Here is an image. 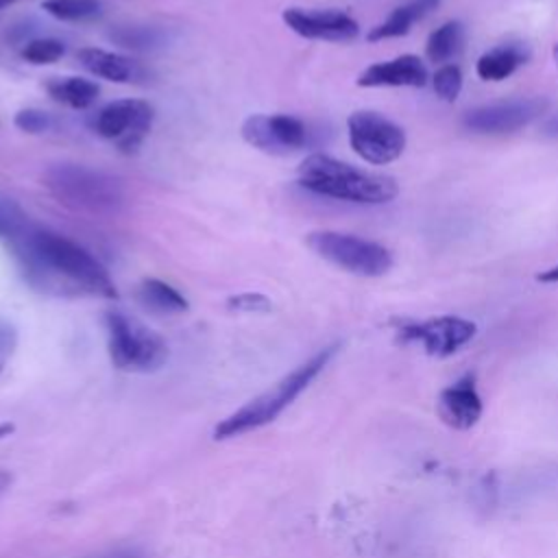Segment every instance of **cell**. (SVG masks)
Returning <instances> with one entry per match:
<instances>
[{
  "label": "cell",
  "instance_id": "1",
  "mask_svg": "<svg viewBox=\"0 0 558 558\" xmlns=\"http://www.w3.org/2000/svg\"><path fill=\"white\" fill-rule=\"evenodd\" d=\"M9 246L26 283L39 292L54 296H118L109 270L87 248L52 229L31 222Z\"/></svg>",
  "mask_w": 558,
  "mask_h": 558
},
{
  "label": "cell",
  "instance_id": "2",
  "mask_svg": "<svg viewBox=\"0 0 558 558\" xmlns=\"http://www.w3.org/2000/svg\"><path fill=\"white\" fill-rule=\"evenodd\" d=\"M299 183L312 194L357 205L390 203L399 194L392 177L360 170L325 153H312L301 161Z\"/></svg>",
  "mask_w": 558,
  "mask_h": 558
},
{
  "label": "cell",
  "instance_id": "3",
  "mask_svg": "<svg viewBox=\"0 0 558 558\" xmlns=\"http://www.w3.org/2000/svg\"><path fill=\"white\" fill-rule=\"evenodd\" d=\"M336 351H338V344H329L318 353H314L301 366H296L286 377H281L272 388L264 390L262 395L244 403L240 410L222 418L214 429V438L216 440L233 438L275 421L320 375V371L329 364Z\"/></svg>",
  "mask_w": 558,
  "mask_h": 558
},
{
  "label": "cell",
  "instance_id": "4",
  "mask_svg": "<svg viewBox=\"0 0 558 558\" xmlns=\"http://www.w3.org/2000/svg\"><path fill=\"white\" fill-rule=\"evenodd\" d=\"M46 190L65 207L87 214H111L122 205V185L116 177L81 163H57L44 174Z\"/></svg>",
  "mask_w": 558,
  "mask_h": 558
},
{
  "label": "cell",
  "instance_id": "5",
  "mask_svg": "<svg viewBox=\"0 0 558 558\" xmlns=\"http://www.w3.org/2000/svg\"><path fill=\"white\" fill-rule=\"evenodd\" d=\"M107 349L116 368L126 373H153L168 360L166 340L137 318L109 310L105 314Z\"/></svg>",
  "mask_w": 558,
  "mask_h": 558
},
{
  "label": "cell",
  "instance_id": "6",
  "mask_svg": "<svg viewBox=\"0 0 558 558\" xmlns=\"http://www.w3.org/2000/svg\"><path fill=\"white\" fill-rule=\"evenodd\" d=\"M305 244L320 259L357 277H381L392 268V255L384 244L353 233L320 229L307 233Z\"/></svg>",
  "mask_w": 558,
  "mask_h": 558
},
{
  "label": "cell",
  "instance_id": "7",
  "mask_svg": "<svg viewBox=\"0 0 558 558\" xmlns=\"http://www.w3.org/2000/svg\"><path fill=\"white\" fill-rule=\"evenodd\" d=\"M155 109L150 102L140 98H120L100 107L89 126L96 135L118 146L122 153H135L144 137L150 133Z\"/></svg>",
  "mask_w": 558,
  "mask_h": 558
},
{
  "label": "cell",
  "instance_id": "8",
  "mask_svg": "<svg viewBox=\"0 0 558 558\" xmlns=\"http://www.w3.org/2000/svg\"><path fill=\"white\" fill-rule=\"evenodd\" d=\"M353 153L373 166H384L405 150V131L377 111H353L347 120Z\"/></svg>",
  "mask_w": 558,
  "mask_h": 558
},
{
  "label": "cell",
  "instance_id": "9",
  "mask_svg": "<svg viewBox=\"0 0 558 558\" xmlns=\"http://www.w3.org/2000/svg\"><path fill=\"white\" fill-rule=\"evenodd\" d=\"M392 325L401 342L421 344L427 355H436V357L453 355L464 344H469L477 331L473 320L453 316V314L434 316L425 320L401 318V320H395Z\"/></svg>",
  "mask_w": 558,
  "mask_h": 558
},
{
  "label": "cell",
  "instance_id": "10",
  "mask_svg": "<svg viewBox=\"0 0 558 558\" xmlns=\"http://www.w3.org/2000/svg\"><path fill=\"white\" fill-rule=\"evenodd\" d=\"M549 107L547 98H512L475 107L462 116V126L480 135L514 133L538 120Z\"/></svg>",
  "mask_w": 558,
  "mask_h": 558
},
{
  "label": "cell",
  "instance_id": "11",
  "mask_svg": "<svg viewBox=\"0 0 558 558\" xmlns=\"http://www.w3.org/2000/svg\"><path fill=\"white\" fill-rule=\"evenodd\" d=\"M242 137L248 146L270 153L286 155L301 150L310 142V131L303 120L288 113H253L242 124Z\"/></svg>",
  "mask_w": 558,
  "mask_h": 558
},
{
  "label": "cell",
  "instance_id": "12",
  "mask_svg": "<svg viewBox=\"0 0 558 558\" xmlns=\"http://www.w3.org/2000/svg\"><path fill=\"white\" fill-rule=\"evenodd\" d=\"M283 24L303 39L316 41H353L360 35V24L338 9H301L283 11Z\"/></svg>",
  "mask_w": 558,
  "mask_h": 558
},
{
  "label": "cell",
  "instance_id": "13",
  "mask_svg": "<svg viewBox=\"0 0 558 558\" xmlns=\"http://www.w3.org/2000/svg\"><path fill=\"white\" fill-rule=\"evenodd\" d=\"M438 410L442 421L453 429H469L482 416V397L477 392L475 375L466 373L440 392Z\"/></svg>",
  "mask_w": 558,
  "mask_h": 558
},
{
  "label": "cell",
  "instance_id": "14",
  "mask_svg": "<svg viewBox=\"0 0 558 558\" xmlns=\"http://www.w3.org/2000/svg\"><path fill=\"white\" fill-rule=\"evenodd\" d=\"M427 68L416 54H401L390 61H379L360 72V87H425Z\"/></svg>",
  "mask_w": 558,
  "mask_h": 558
},
{
  "label": "cell",
  "instance_id": "15",
  "mask_svg": "<svg viewBox=\"0 0 558 558\" xmlns=\"http://www.w3.org/2000/svg\"><path fill=\"white\" fill-rule=\"evenodd\" d=\"M76 59L89 74L111 83H133L142 74L137 61L105 48H81L76 52Z\"/></svg>",
  "mask_w": 558,
  "mask_h": 558
},
{
  "label": "cell",
  "instance_id": "16",
  "mask_svg": "<svg viewBox=\"0 0 558 558\" xmlns=\"http://www.w3.org/2000/svg\"><path fill=\"white\" fill-rule=\"evenodd\" d=\"M532 57V50L527 44L523 41H508V44H499L490 50H486L477 63H475V72L482 81H490V83H499L508 76H512L521 65H525Z\"/></svg>",
  "mask_w": 558,
  "mask_h": 558
},
{
  "label": "cell",
  "instance_id": "17",
  "mask_svg": "<svg viewBox=\"0 0 558 558\" xmlns=\"http://www.w3.org/2000/svg\"><path fill=\"white\" fill-rule=\"evenodd\" d=\"M440 4V0H410L401 7H397L381 24L373 26L366 35L368 41H381V39H390V37H401L408 35L414 22H421L425 15H429L436 7Z\"/></svg>",
  "mask_w": 558,
  "mask_h": 558
},
{
  "label": "cell",
  "instance_id": "18",
  "mask_svg": "<svg viewBox=\"0 0 558 558\" xmlns=\"http://www.w3.org/2000/svg\"><path fill=\"white\" fill-rule=\"evenodd\" d=\"M46 92L70 109H89L100 94L98 85L83 76H52L46 81Z\"/></svg>",
  "mask_w": 558,
  "mask_h": 558
},
{
  "label": "cell",
  "instance_id": "19",
  "mask_svg": "<svg viewBox=\"0 0 558 558\" xmlns=\"http://www.w3.org/2000/svg\"><path fill=\"white\" fill-rule=\"evenodd\" d=\"M137 301L157 314H183L190 310L187 299L170 283L148 277L137 288Z\"/></svg>",
  "mask_w": 558,
  "mask_h": 558
},
{
  "label": "cell",
  "instance_id": "20",
  "mask_svg": "<svg viewBox=\"0 0 558 558\" xmlns=\"http://www.w3.org/2000/svg\"><path fill=\"white\" fill-rule=\"evenodd\" d=\"M464 46V24L460 20H449L440 24L432 35L427 37L425 44V57L434 63H449L462 52Z\"/></svg>",
  "mask_w": 558,
  "mask_h": 558
},
{
  "label": "cell",
  "instance_id": "21",
  "mask_svg": "<svg viewBox=\"0 0 558 558\" xmlns=\"http://www.w3.org/2000/svg\"><path fill=\"white\" fill-rule=\"evenodd\" d=\"M41 9L59 22H87L100 15V0H44Z\"/></svg>",
  "mask_w": 558,
  "mask_h": 558
},
{
  "label": "cell",
  "instance_id": "22",
  "mask_svg": "<svg viewBox=\"0 0 558 558\" xmlns=\"http://www.w3.org/2000/svg\"><path fill=\"white\" fill-rule=\"evenodd\" d=\"M116 44L133 50H153L166 41V35L157 26H118L109 35Z\"/></svg>",
  "mask_w": 558,
  "mask_h": 558
},
{
  "label": "cell",
  "instance_id": "23",
  "mask_svg": "<svg viewBox=\"0 0 558 558\" xmlns=\"http://www.w3.org/2000/svg\"><path fill=\"white\" fill-rule=\"evenodd\" d=\"M20 54L26 63L48 65L57 63L65 54V44L57 37H33L22 46Z\"/></svg>",
  "mask_w": 558,
  "mask_h": 558
},
{
  "label": "cell",
  "instance_id": "24",
  "mask_svg": "<svg viewBox=\"0 0 558 558\" xmlns=\"http://www.w3.org/2000/svg\"><path fill=\"white\" fill-rule=\"evenodd\" d=\"M28 225L31 220L24 214V209L17 205V201L0 192V240H7V242L15 240L26 231Z\"/></svg>",
  "mask_w": 558,
  "mask_h": 558
},
{
  "label": "cell",
  "instance_id": "25",
  "mask_svg": "<svg viewBox=\"0 0 558 558\" xmlns=\"http://www.w3.org/2000/svg\"><path fill=\"white\" fill-rule=\"evenodd\" d=\"M432 85L440 100L453 102L462 89V70L456 63H445L432 76Z\"/></svg>",
  "mask_w": 558,
  "mask_h": 558
},
{
  "label": "cell",
  "instance_id": "26",
  "mask_svg": "<svg viewBox=\"0 0 558 558\" xmlns=\"http://www.w3.org/2000/svg\"><path fill=\"white\" fill-rule=\"evenodd\" d=\"M13 124L22 133L39 135V133H46L52 126V116L44 109H37V107H24L13 116Z\"/></svg>",
  "mask_w": 558,
  "mask_h": 558
},
{
  "label": "cell",
  "instance_id": "27",
  "mask_svg": "<svg viewBox=\"0 0 558 558\" xmlns=\"http://www.w3.org/2000/svg\"><path fill=\"white\" fill-rule=\"evenodd\" d=\"M227 305H229V310H235V312L257 314V312H270L272 301L259 292H242V294L229 296Z\"/></svg>",
  "mask_w": 558,
  "mask_h": 558
},
{
  "label": "cell",
  "instance_id": "28",
  "mask_svg": "<svg viewBox=\"0 0 558 558\" xmlns=\"http://www.w3.org/2000/svg\"><path fill=\"white\" fill-rule=\"evenodd\" d=\"M17 347V331L11 323L0 320V373L7 368L9 360L13 357Z\"/></svg>",
  "mask_w": 558,
  "mask_h": 558
},
{
  "label": "cell",
  "instance_id": "29",
  "mask_svg": "<svg viewBox=\"0 0 558 558\" xmlns=\"http://www.w3.org/2000/svg\"><path fill=\"white\" fill-rule=\"evenodd\" d=\"M92 558H146V556L137 547H113V549H107Z\"/></svg>",
  "mask_w": 558,
  "mask_h": 558
},
{
  "label": "cell",
  "instance_id": "30",
  "mask_svg": "<svg viewBox=\"0 0 558 558\" xmlns=\"http://www.w3.org/2000/svg\"><path fill=\"white\" fill-rule=\"evenodd\" d=\"M536 281H541V283H558V264L547 268V270H543V272H538Z\"/></svg>",
  "mask_w": 558,
  "mask_h": 558
},
{
  "label": "cell",
  "instance_id": "31",
  "mask_svg": "<svg viewBox=\"0 0 558 558\" xmlns=\"http://www.w3.org/2000/svg\"><path fill=\"white\" fill-rule=\"evenodd\" d=\"M543 133H545L547 137H556V140H558V113L551 116V118H547V120L543 122Z\"/></svg>",
  "mask_w": 558,
  "mask_h": 558
},
{
  "label": "cell",
  "instance_id": "32",
  "mask_svg": "<svg viewBox=\"0 0 558 558\" xmlns=\"http://www.w3.org/2000/svg\"><path fill=\"white\" fill-rule=\"evenodd\" d=\"M11 482H13L11 473H7V471H0V497H2V495L9 490Z\"/></svg>",
  "mask_w": 558,
  "mask_h": 558
},
{
  "label": "cell",
  "instance_id": "33",
  "mask_svg": "<svg viewBox=\"0 0 558 558\" xmlns=\"http://www.w3.org/2000/svg\"><path fill=\"white\" fill-rule=\"evenodd\" d=\"M13 432V425L11 423H0V440L4 438V436H9Z\"/></svg>",
  "mask_w": 558,
  "mask_h": 558
},
{
  "label": "cell",
  "instance_id": "34",
  "mask_svg": "<svg viewBox=\"0 0 558 558\" xmlns=\"http://www.w3.org/2000/svg\"><path fill=\"white\" fill-rule=\"evenodd\" d=\"M13 2H15V0H0V9L7 7V4H13Z\"/></svg>",
  "mask_w": 558,
  "mask_h": 558
},
{
  "label": "cell",
  "instance_id": "35",
  "mask_svg": "<svg viewBox=\"0 0 558 558\" xmlns=\"http://www.w3.org/2000/svg\"><path fill=\"white\" fill-rule=\"evenodd\" d=\"M556 63H558V48H556Z\"/></svg>",
  "mask_w": 558,
  "mask_h": 558
}]
</instances>
